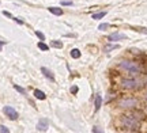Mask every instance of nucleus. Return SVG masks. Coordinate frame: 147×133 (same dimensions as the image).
I'll list each match as a JSON object with an SVG mask.
<instances>
[{
  "label": "nucleus",
  "mask_w": 147,
  "mask_h": 133,
  "mask_svg": "<svg viewBox=\"0 0 147 133\" xmlns=\"http://www.w3.org/2000/svg\"><path fill=\"white\" fill-rule=\"evenodd\" d=\"M5 45V41H0V50H1V46Z\"/></svg>",
  "instance_id": "bb28decb"
},
{
  "label": "nucleus",
  "mask_w": 147,
  "mask_h": 133,
  "mask_svg": "<svg viewBox=\"0 0 147 133\" xmlns=\"http://www.w3.org/2000/svg\"><path fill=\"white\" fill-rule=\"evenodd\" d=\"M131 29H134V30H135V31H140V33H146L147 34V29H144V27H132L131 26Z\"/></svg>",
  "instance_id": "6ab92c4d"
},
{
  "label": "nucleus",
  "mask_w": 147,
  "mask_h": 133,
  "mask_svg": "<svg viewBox=\"0 0 147 133\" xmlns=\"http://www.w3.org/2000/svg\"><path fill=\"white\" fill-rule=\"evenodd\" d=\"M120 86H121V88L129 90V91L139 88V83H138V80L134 79V78H124V79H121Z\"/></svg>",
  "instance_id": "20e7f679"
},
{
  "label": "nucleus",
  "mask_w": 147,
  "mask_h": 133,
  "mask_svg": "<svg viewBox=\"0 0 147 133\" xmlns=\"http://www.w3.org/2000/svg\"><path fill=\"white\" fill-rule=\"evenodd\" d=\"M0 132L1 133H8L10 132V129L7 128V126H4V125H0Z\"/></svg>",
  "instance_id": "412c9836"
},
{
  "label": "nucleus",
  "mask_w": 147,
  "mask_h": 133,
  "mask_svg": "<svg viewBox=\"0 0 147 133\" xmlns=\"http://www.w3.org/2000/svg\"><path fill=\"white\" fill-rule=\"evenodd\" d=\"M140 122L142 121L135 118L131 113L129 114H124V116L120 117V125L128 132H139L140 130Z\"/></svg>",
  "instance_id": "f257e3e1"
},
{
  "label": "nucleus",
  "mask_w": 147,
  "mask_h": 133,
  "mask_svg": "<svg viewBox=\"0 0 147 133\" xmlns=\"http://www.w3.org/2000/svg\"><path fill=\"white\" fill-rule=\"evenodd\" d=\"M48 10H49L51 14H53V15H56V16L63 15V8H59V7H49Z\"/></svg>",
  "instance_id": "9b49d317"
},
{
  "label": "nucleus",
  "mask_w": 147,
  "mask_h": 133,
  "mask_svg": "<svg viewBox=\"0 0 147 133\" xmlns=\"http://www.w3.org/2000/svg\"><path fill=\"white\" fill-rule=\"evenodd\" d=\"M119 68L128 72L131 76H138V75L143 74V71H144L142 65L132 61V60H121L120 64H119Z\"/></svg>",
  "instance_id": "f03ea898"
},
{
  "label": "nucleus",
  "mask_w": 147,
  "mask_h": 133,
  "mask_svg": "<svg viewBox=\"0 0 147 133\" xmlns=\"http://www.w3.org/2000/svg\"><path fill=\"white\" fill-rule=\"evenodd\" d=\"M69 91H71V94H76V92L79 91V88L76 87V86H72V87L69 88Z\"/></svg>",
  "instance_id": "5701e85b"
},
{
  "label": "nucleus",
  "mask_w": 147,
  "mask_h": 133,
  "mask_svg": "<svg viewBox=\"0 0 147 133\" xmlns=\"http://www.w3.org/2000/svg\"><path fill=\"white\" fill-rule=\"evenodd\" d=\"M51 46H52V48L61 49V48H63V41H59V39H53L52 42H51Z\"/></svg>",
  "instance_id": "ddd939ff"
},
{
  "label": "nucleus",
  "mask_w": 147,
  "mask_h": 133,
  "mask_svg": "<svg viewBox=\"0 0 147 133\" xmlns=\"http://www.w3.org/2000/svg\"><path fill=\"white\" fill-rule=\"evenodd\" d=\"M48 129V120L47 118H42L40 122L37 124V130H40V132H45Z\"/></svg>",
  "instance_id": "9d476101"
},
{
  "label": "nucleus",
  "mask_w": 147,
  "mask_h": 133,
  "mask_svg": "<svg viewBox=\"0 0 147 133\" xmlns=\"http://www.w3.org/2000/svg\"><path fill=\"white\" fill-rule=\"evenodd\" d=\"M34 96H36V99H40V101H44L45 98H47V95H45V92L41 90H34Z\"/></svg>",
  "instance_id": "f8f14e48"
},
{
  "label": "nucleus",
  "mask_w": 147,
  "mask_h": 133,
  "mask_svg": "<svg viewBox=\"0 0 147 133\" xmlns=\"http://www.w3.org/2000/svg\"><path fill=\"white\" fill-rule=\"evenodd\" d=\"M36 35L38 38H40V41H45V35H44V34H42L41 31H38V30H36Z\"/></svg>",
  "instance_id": "aec40b11"
},
{
  "label": "nucleus",
  "mask_w": 147,
  "mask_h": 133,
  "mask_svg": "<svg viewBox=\"0 0 147 133\" xmlns=\"http://www.w3.org/2000/svg\"><path fill=\"white\" fill-rule=\"evenodd\" d=\"M69 54H71V57H72V59H80V56H82V53H80V50H79V49H72Z\"/></svg>",
  "instance_id": "4468645a"
},
{
  "label": "nucleus",
  "mask_w": 147,
  "mask_h": 133,
  "mask_svg": "<svg viewBox=\"0 0 147 133\" xmlns=\"http://www.w3.org/2000/svg\"><path fill=\"white\" fill-rule=\"evenodd\" d=\"M110 25L109 23H101L100 26H98V30H101V31H104V30H106V29H109Z\"/></svg>",
  "instance_id": "a211bd4d"
},
{
  "label": "nucleus",
  "mask_w": 147,
  "mask_h": 133,
  "mask_svg": "<svg viewBox=\"0 0 147 133\" xmlns=\"http://www.w3.org/2000/svg\"><path fill=\"white\" fill-rule=\"evenodd\" d=\"M144 102H146V105H147V92H146V95H144Z\"/></svg>",
  "instance_id": "cd10ccee"
},
{
  "label": "nucleus",
  "mask_w": 147,
  "mask_h": 133,
  "mask_svg": "<svg viewBox=\"0 0 147 133\" xmlns=\"http://www.w3.org/2000/svg\"><path fill=\"white\" fill-rule=\"evenodd\" d=\"M3 14H4V15H5V16H8V18H14V16L11 15L10 12H8V11H3Z\"/></svg>",
  "instance_id": "393cba45"
},
{
  "label": "nucleus",
  "mask_w": 147,
  "mask_h": 133,
  "mask_svg": "<svg viewBox=\"0 0 147 133\" xmlns=\"http://www.w3.org/2000/svg\"><path fill=\"white\" fill-rule=\"evenodd\" d=\"M105 15H106V11H101V12H97V14H94V15H93V19H95V21H100V19H102Z\"/></svg>",
  "instance_id": "2eb2a0df"
},
{
  "label": "nucleus",
  "mask_w": 147,
  "mask_h": 133,
  "mask_svg": "<svg viewBox=\"0 0 147 133\" xmlns=\"http://www.w3.org/2000/svg\"><path fill=\"white\" fill-rule=\"evenodd\" d=\"M121 39H127V35L123 34V33H113L108 37L109 42H116V41H121Z\"/></svg>",
  "instance_id": "423d86ee"
},
{
  "label": "nucleus",
  "mask_w": 147,
  "mask_h": 133,
  "mask_svg": "<svg viewBox=\"0 0 147 133\" xmlns=\"http://www.w3.org/2000/svg\"><path fill=\"white\" fill-rule=\"evenodd\" d=\"M101 106H102V96H101L100 94H97L94 98V112L95 113L98 112L101 109Z\"/></svg>",
  "instance_id": "1a4fd4ad"
},
{
  "label": "nucleus",
  "mask_w": 147,
  "mask_h": 133,
  "mask_svg": "<svg viewBox=\"0 0 147 133\" xmlns=\"http://www.w3.org/2000/svg\"><path fill=\"white\" fill-rule=\"evenodd\" d=\"M119 107L120 109H127V110H132V109H136L139 107L140 105V102L138 98L135 96H124V98H121L120 101H119Z\"/></svg>",
  "instance_id": "7ed1b4c3"
},
{
  "label": "nucleus",
  "mask_w": 147,
  "mask_h": 133,
  "mask_svg": "<svg viewBox=\"0 0 147 133\" xmlns=\"http://www.w3.org/2000/svg\"><path fill=\"white\" fill-rule=\"evenodd\" d=\"M38 48L41 49V50H44V52H47L48 49H49V46H48L44 41H40V42H38Z\"/></svg>",
  "instance_id": "f3484780"
},
{
  "label": "nucleus",
  "mask_w": 147,
  "mask_h": 133,
  "mask_svg": "<svg viewBox=\"0 0 147 133\" xmlns=\"http://www.w3.org/2000/svg\"><path fill=\"white\" fill-rule=\"evenodd\" d=\"M3 113L5 114V117L10 118L11 121H15L16 118L19 117V116H18V112H16L12 106H4L3 107Z\"/></svg>",
  "instance_id": "39448f33"
},
{
  "label": "nucleus",
  "mask_w": 147,
  "mask_h": 133,
  "mask_svg": "<svg viewBox=\"0 0 147 133\" xmlns=\"http://www.w3.org/2000/svg\"><path fill=\"white\" fill-rule=\"evenodd\" d=\"M41 74L45 76V78H48L49 80H52V82H55V76H53L52 71L51 69H48L47 67H41Z\"/></svg>",
  "instance_id": "6e6552de"
},
{
  "label": "nucleus",
  "mask_w": 147,
  "mask_h": 133,
  "mask_svg": "<svg viewBox=\"0 0 147 133\" xmlns=\"http://www.w3.org/2000/svg\"><path fill=\"white\" fill-rule=\"evenodd\" d=\"M93 132H102V130H101V129H98V128H97V126H94V129H93Z\"/></svg>",
  "instance_id": "a878e982"
},
{
  "label": "nucleus",
  "mask_w": 147,
  "mask_h": 133,
  "mask_svg": "<svg viewBox=\"0 0 147 133\" xmlns=\"http://www.w3.org/2000/svg\"><path fill=\"white\" fill-rule=\"evenodd\" d=\"M61 5H72V1H61Z\"/></svg>",
  "instance_id": "b1692460"
},
{
  "label": "nucleus",
  "mask_w": 147,
  "mask_h": 133,
  "mask_svg": "<svg viewBox=\"0 0 147 133\" xmlns=\"http://www.w3.org/2000/svg\"><path fill=\"white\" fill-rule=\"evenodd\" d=\"M131 114L134 116L135 118H138L139 121H143V120H146V113L143 112V110H139V109H132L131 110Z\"/></svg>",
  "instance_id": "0eeeda50"
},
{
  "label": "nucleus",
  "mask_w": 147,
  "mask_h": 133,
  "mask_svg": "<svg viewBox=\"0 0 147 133\" xmlns=\"http://www.w3.org/2000/svg\"><path fill=\"white\" fill-rule=\"evenodd\" d=\"M14 88H15L16 91H19L21 94H25L26 91H25V88H22V87H19V86H16V84H14Z\"/></svg>",
  "instance_id": "4be33fe9"
},
{
  "label": "nucleus",
  "mask_w": 147,
  "mask_h": 133,
  "mask_svg": "<svg viewBox=\"0 0 147 133\" xmlns=\"http://www.w3.org/2000/svg\"><path fill=\"white\" fill-rule=\"evenodd\" d=\"M117 48H119V45L108 43V45H105V48H104V50H105V52H110V50H113V49H117Z\"/></svg>",
  "instance_id": "dca6fc26"
}]
</instances>
